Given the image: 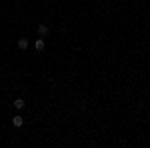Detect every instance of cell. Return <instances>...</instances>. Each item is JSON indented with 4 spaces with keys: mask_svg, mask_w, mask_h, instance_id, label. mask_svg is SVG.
<instances>
[{
    "mask_svg": "<svg viewBox=\"0 0 150 148\" xmlns=\"http://www.w3.org/2000/svg\"><path fill=\"white\" fill-rule=\"evenodd\" d=\"M34 48H36V52H44V48H46V44H44V40H42V38H36Z\"/></svg>",
    "mask_w": 150,
    "mask_h": 148,
    "instance_id": "6da1fadb",
    "label": "cell"
},
{
    "mask_svg": "<svg viewBox=\"0 0 150 148\" xmlns=\"http://www.w3.org/2000/svg\"><path fill=\"white\" fill-rule=\"evenodd\" d=\"M38 36H40V38L48 36V26L46 24H38Z\"/></svg>",
    "mask_w": 150,
    "mask_h": 148,
    "instance_id": "7a4b0ae2",
    "label": "cell"
},
{
    "mask_svg": "<svg viewBox=\"0 0 150 148\" xmlns=\"http://www.w3.org/2000/svg\"><path fill=\"white\" fill-rule=\"evenodd\" d=\"M12 124L16 126V128H20V126L24 124V118L22 116H14V118H12Z\"/></svg>",
    "mask_w": 150,
    "mask_h": 148,
    "instance_id": "3957f363",
    "label": "cell"
},
{
    "mask_svg": "<svg viewBox=\"0 0 150 148\" xmlns=\"http://www.w3.org/2000/svg\"><path fill=\"white\" fill-rule=\"evenodd\" d=\"M24 104H26V102H24L22 98H16V100H14V108H16V110H22Z\"/></svg>",
    "mask_w": 150,
    "mask_h": 148,
    "instance_id": "277c9868",
    "label": "cell"
},
{
    "mask_svg": "<svg viewBox=\"0 0 150 148\" xmlns=\"http://www.w3.org/2000/svg\"><path fill=\"white\" fill-rule=\"evenodd\" d=\"M18 48H20V50H26V48H28V40H26V38H20V40H18Z\"/></svg>",
    "mask_w": 150,
    "mask_h": 148,
    "instance_id": "5b68a950",
    "label": "cell"
}]
</instances>
